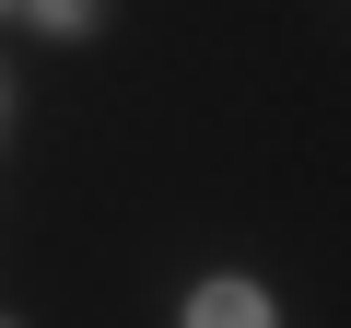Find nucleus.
<instances>
[{
    "instance_id": "1",
    "label": "nucleus",
    "mask_w": 351,
    "mask_h": 328,
    "mask_svg": "<svg viewBox=\"0 0 351 328\" xmlns=\"http://www.w3.org/2000/svg\"><path fill=\"white\" fill-rule=\"evenodd\" d=\"M188 328H281V316H269V293H258V281H234V270H223V281H199V293H188Z\"/></svg>"
},
{
    "instance_id": "2",
    "label": "nucleus",
    "mask_w": 351,
    "mask_h": 328,
    "mask_svg": "<svg viewBox=\"0 0 351 328\" xmlns=\"http://www.w3.org/2000/svg\"><path fill=\"white\" fill-rule=\"evenodd\" d=\"M36 24H47V36H94V24H106V0H36Z\"/></svg>"
},
{
    "instance_id": "3",
    "label": "nucleus",
    "mask_w": 351,
    "mask_h": 328,
    "mask_svg": "<svg viewBox=\"0 0 351 328\" xmlns=\"http://www.w3.org/2000/svg\"><path fill=\"white\" fill-rule=\"evenodd\" d=\"M0 328H12V316H0Z\"/></svg>"
}]
</instances>
